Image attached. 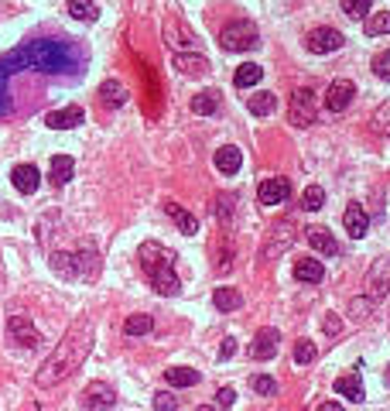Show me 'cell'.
<instances>
[{"instance_id":"20","label":"cell","mask_w":390,"mask_h":411,"mask_svg":"<svg viewBox=\"0 0 390 411\" xmlns=\"http://www.w3.org/2000/svg\"><path fill=\"white\" fill-rule=\"evenodd\" d=\"M335 394H342V398H350V401H363L367 394H363V377H360V371L339 377V380H335Z\"/></svg>"},{"instance_id":"30","label":"cell","mask_w":390,"mask_h":411,"mask_svg":"<svg viewBox=\"0 0 390 411\" xmlns=\"http://www.w3.org/2000/svg\"><path fill=\"white\" fill-rule=\"evenodd\" d=\"M247 106H250V114H257V117H267V114H274L277 99H274V93H257V97L247 99Z\"/></svg>"},{"instance_id":"38","label":"cell","mask_w":390,"mask_h":411,"mask_svg":"<svg viewBox=\"0 0 390 411\" xmlns=\"http://www.w3.org/2000/svg\"><path fill=\"white\" fill-rule=\"evenodd\" d=\"M373 131H377V134H390V103H384V106L373 114Z\"/></svg>"},{"instance_id":"9","label":"cell","mask_w":390,"mask_h":411,"mask_svg":"<svg viewBox=\"0 0 390 411\" xmlns=\"http://www.w3.org/2000/svg\"><path fill=\"white\" fill-rule=\"evenodd\" d=\"M7 336L24 346V350H31V346H38V329H35V322L28 319V315H11L7 319Z\"/></svg>"},{"instance_id":"13","label":"cell","mask_w":390,"mask_h":411,"mask_svg":"<svg viewBox=\"0 0 390 411\" xmlns=\"http://www.w3.org/2000/svg\"><path fill=\"white\" fill-rule=\"evenodd\" d=\"M11 182H14V189H18L21 196H31V192H38L41 172L35 168V165H14V172H11Z\"/></svg>"},{"instance_id":"15","label":"cell","mask_w":390,"mask_h":411,"mask_svg":"<svg viewBox=\"0 0 390 411\" xmlns=\"http://www.w3.org/2000/svg\"><path fill=\"white\" fill-rule=\"evenodd\" d=\"M277 343H281V333L277 329H260L254 336V346H250V356L254 360H271L277 353Z\"/></svg>"},{"instance_id":"40","label":"cell","mask_w":390,"mask_h":411,"mask_svg":"<svg viewBox=\"0 0 390 411\" xmlns=\"http://www.w3.org/2000/svg\"><path fill=\"white\" fill-rule=\"evenodd\" d=\"M151 405H155V411H175L178 408V398L172 391H157Z\"/></svg>"},{"instance_id":"25","label":"cell","mask_w":390,"mask_h":411,"mask_svg":"<svg viewBox=\"0 0 390 411\" xmlns=\"http://www.w3.org/2000/svg\"><path fill=\"white\" fill-rule=\"evenodd\" d=\"M213 302H216V309H219V312H236V309L243 305V295L236 292V288H216Z\"/></svg>"},{"instance_id":"16","label":"cell","mask_w":390,"mask_h":411,"mask_svg":"<svg viewBox=\"0 0 390 411\" xmlns=\"http://www.w3.org/2000/svg\"><path fill=\"white\" fill-rule=\"evenodd\" d=\"M305 236H308V243L315 247V254H322V257L339 254V243H335V236H332L325 226H312V230H305Z\"/></svg>"},{"instance_id":"45","label":"cell","mask_w":390,"mask_h":411,"mask_svg":"<svg viewBox=\"0 0 390 411\" xmlns=\"http://www.w3.org/2000/svg\"><path fill=\"white\" fill-rule=\"evenodd\" d=\"M318 411H342V405H335V401H325V405H318Z\"/></svg>"},{"instance_id":"22","label":"cell","mask_w":390,"mask_h":411,"mask_svg":"<svg viewBox=\"0 0 390 411\" xmlns=\"http://www.w3.org/2000/svg\"><path fill=\"white\" fill-rule=\"evenodd\" d=\"M99 99H103V106H110V110H117L127 103V89L120 86L117 79H106L103 86H99Z\"/></svg>"},{"instance_id":"24","label":"cell","mask_w":390,"mask_h":411,"mask_svg":"<svg viewBox=\"0 0 390 411\" xmlns=\"http://www.w3.org/2000/svg\"><path fill=\"white\" fill-rule=\"evenodd\" d=\"M216 110H219V93H216V89H206V93H195L192 97V114L209 117V114H216Z\"/></svg>"},{"instance_id":"11","label":"cell","mask_w":390,"mask_h":411,"mask_svg":"<svg viewBox=\"0 0 390 411\" xmlns=\"http://www.w3.org/2000/svg\"><path fill=\"white\" fill-rule=\"evenodd\" d=\"M305 45H308V52H315V55H329V52H339V48H342V35H339L335 28H315L312 35L305 38Z\"/></svg>"},{"instance_id":"43","label":"cell","mask_w":390,"mask_h":411,"mask_svg":"<svg viewBox=\"0 0 390 411\" xmlns=\"http://www.w3.org/2000/svg\"><path fill=\"white\" fill-rule=\"evenodd\" d=\"M236 353V339L230 336V339H223V346H219V360H230Z\"/></svg>"},{"instance_id":"28","label":"cell","mask_w":390,"mask_h":411,"mask_svg":"<svg viewBox=\"0 0 390 411\" xmlns=\"http://www.w3.org/2000/svg\"><path fill=\"white\" fill-rule=\"evenodd\" d=\"M86 254H55L52 257V268L62 274V278H79V261H82Z\"/></svg>"},{"instance_id":"12","label":"cell","mask_w":390,"mask_h":411,"mask_svg":"<svg viewBox=\"0 0 390 411\" xmlns=\"http://www.w3.org/2000/svg\"><path fill=\"white\" fill-rule=\"evenodd\" d=\"M352 97H356V86H352L350 79H335L329 86V93H325V106H329L332 114H342L352 103Z\"/></svg>"},{"instance_id":"17","label":"cell","mask_w":390,"mask_h":411,"mask_svg":"<svg viewBox=\"0 0 390 411\" xmlns=\"http://www.w3.org/2000/svg\"><path fill=\"white\" fill-rule=\"evenodd\" d=\"M216 168H219L223 175H236V172L243 168V151H240L236 144L219 148V151H216Z\"/></svg>"},{"instance_id":"41","label":"cell","mask_w":390,"mask_h":411,"mask_svg":"<svg viewBox=\"0 0 390 411\" xmlns=\"http://www.w3.org/2000/svg\"><path fill=\"white\" fill-rule=\"evenodd\" d=\"M373 72H377L380 79H390V48H387V52H380V55L373 59Z\"/></svg>"},{"instance_id":"1","label":"cell","mask_w":390,"mask_h":411,"mask_svg":"<svg viewBox=\"0 0 390 411\" xmlns=\"http://www.w3.org/2000/svg\"><path fill=\"white\" fill-rule=\"evenodd\" d=\"M89 350H93V329H89V322H79L55 343V350L48 353V360L41 363L38 377H35V384L45 388V391L62 384L65 377H72L82 367V360L89 356Z\"/></svg>"},{"instance_id":"7","label":"cell","mask_w":390,"mask_h":411,"mask_svg":"<svg viewBox=\"0 0 390 411\" xmlns=\"http://www.w3.org/2000/svg\"><path fill=\"white\" fill-rule=\"evenodd\" d=\"M113 405H117V391L110 384H103V380L86 384V391H82V408L86 411H110Z\"/></svg>"},{"instance_id":"32","label":"cell","mask_w":390,"mask_h":411,"mask_svg":"<svg viewBox=\"0 0 390 411\" xmlns=\"http://www.w3.org/2000/svg\"><path fill=\"white\" fill-rule=\"evenodd\" d=\"M322 206H325V189H322V185H308L305 196H301V209L315 213V209H322Z\"/></svg>"},{"instance_id":"3","label":"cell","mask_w":390,"mask_h":411,"mask_svg":"<svg viewBox=\"0 0 390 411\" xmlns=\"http://www.w3.org/2000/svg\"><path fill=\"white\" fill-rule=\"evenodd\" d=\"M28 48H31V69H38V72H69L76 65V52L65 41L38 38L28 41Z\"/></svg>"},{"instance_id":"19","label":"cell","mask_w":390,"mask_h":411,"mask_svg":"<svg viewBox=\"0 0 390 411\" xmlns=\"http://www.w3.org/2000/svg\"><path fill=\"white\" fill-rule=\"evenodd\" d=\"M294 278L305 281V285H318V281L325 278V268H322V261H315V257H301V261L294 264Z\"/></svg>"},{"instance_id":"21","label":"cell","mask_w":390,"mask_h":411,"mask_svg":"<svg viewBox=\"0 0 390 411\" xmlns=\"http://www.w3.org/2000/svg\"><path fill=\"white\" fill-rule=\"evenodd\" d=\"M76 172V161L69 155H55L52 158V168H48V178H52V185H65L69 178Z\"/></svg>"},{"instance_id":"10","label":"cell","mask_w":390,"mask_h":411,"mask_svg":"<svg viewBox=\"0 0 390 411\" xmlns=\"http://www.w3.org/2000/svg\"><path fill=\"white\" fill-rule=\"evenodd\" d=\"M288 196H291V182H288V178H264V182L257 185L260 206H281Z\"/></svg>"},{"instance_id":"2","label":"cell","mask_w":390,"mask_h":411,"mask_svg":"<svg viewBox=\"0 0 390 411\" xmlns=\"http://www.w3.org/2000/svg\"><path fill=\"white\" fill-rule=\"evenodd\" d=\"M140 268L144 274L151 278V285H155L161 295H175L178 292V274H175V254L172 251H165L161 243H144L140 247Z\"/></svg>"},{"instance_id":"4","label":"cell","mask_w":390,"mask_h":411,"mask_svg":"<svg viewBox=\"0 0 390 411\" xmlns=\"http://www.w3.org/2000/svg\"><path fill=\"white\" fill-rule=\"evenodd\" d=\"M24 69H31V48L28 45L0 55V114H7V79L14 72H24Z\"/></svg>"},{"instance_id":"8","label":"cell","mask_w":390,"mask_h":411,"mask_svg":"<svg viewBox=\"0 0 390 411\" xmlns=\"http://www.w3.org/2000/svg\"><path fill=\"white\" fill-rule=\"evenodd\" d=\"M387 295H390V257H380L370 268V278H367V298L380 302Z\"/></svg>"},{"instance_id":"23","label":"cell","mask_w":390,"mask_h":411,"mask_svg":"<svg viewBox=\"0 0 390 411\" xmlns=\"http://www.w3.org/2000/svg\"><path fill=\"white\" fill-rule=\"evenodd\" d=\"M165 380L172 384V388H195L199 384V371H192V367H172V371H165Z\"/></svg>"},{"instance_id":"36","label":"cell","mask_w":390,"mask_h":411,"mask_svg":"<svg viewBox=\"0 0 390 411\" xmlns=\"http://www.w3.org/2000/svg\"><path fill=\"white\" fill-rule=\"evenodd\" d=\"M216 202H219V209H216V216H219V223H223V226H230V219H233V202H236V199L223 192V196L216 199Z\"/></svg>"},{"instance_id":"42","label":"cell","mask_w":390,"mask_h":411,"mask_svg":"<svg viewBox=\"0 0 390 411\" xmlns=\"http://www.w3.org/2000/svg\"><path fill=\"white\" fill-rule=\"evenodd\" d=\"M233 401H236V391H233V388H219V394H216V405H219V408H230Z\"/></svg>"},{"instance_id":"44","label":"cell","mask_w":390,"mask_h":411,"mask_svg":"<svg viewBox=\"0 0 390 411\" xmlns=\"http://www.w3.org/2000/svg\"><path fill=\"white\" fill-rule=\"evenodd\" d=\"M325 333H329V336L339 333V319H335V315H329V319H325Z\"/></svg>"},{"instance_id":"18","label":"cell","mask_w":390,"mask_h":411,"mask_svg":"<svg viewBox=\"0 0 390 411\" xmlns=\"http://www.w3.org/2000/svg\"><path fill=\"white\" fill-rule=\"evenodd\" d=\"M82 106H65V110H55V114H48L45 124L52 127V131H69V127H79L82 124Z\"/></svg>"},{"instance_id":"29","label":"cell","mask_w":390,"mask_h":411,"mask_svg":"<svg viewBox=\"0 0 390 411\" xmlns=\"http://www.w3.org/2000/svg\"><path fill=\"white\" fill-rule=\"evenodd\" d=\"M363 31H367L370 38H377V35H390V11H377V14H370L367 24H363Z\"/></svg>"},{"instance_id":"5","label":"cell","mask_w":390,"mask_h":411,"mask_svg":"<svg viewBox=\"0 0 390 411\" xmlns=\"http://www.w3.org/2000/svg\"><path fill=\"white\" fill-rule=\"evenodd\" d=\"M219 41H223V48H226V52H250L257 41H260V35H257L254 21H233V24H226V28H223Z\"/></svg>"},{"instance_id":"33","label":"cell","mask_w":390,"mask_h":411,"mask_svg":"<svg viewBox=\"0 0 390 411\" xmlns=\"http://www.w3.org/2000/svg\"><path fill=\"white\" fill-rule=\"evenodd\" d=\"M151 326H155L151 315H130V319L123 322V333L127 336H144V333H151Z\"/></svg>"},{"instance_id":"31","label":"cell","mask_w":390,"mask_h":411,"mask_svg":"<svg viewBox=\"0 0 390 411\" xmlns=\"http://www.w3.org/2000/svg\"><path fill=\"white\" fill-rule=\"evenodd\" d=\"M175 69H182L185 76H195V72L209 69V62L202 59V55H175Z\"/></svg>"},{"instance_id":"27","label":"cell","mask_w":390,"mask_h":411,"mask_svg":"<svg viewBox=\"0 0 390 411\" xmlns=\"http://www.w3.org/2000/svg\"><path fill=\"white\" fill-rule=\"evenodd\" d=\"M168 216H172V219H175L178 226H182V234H185V236H195V234H199V219H195L192 213H185L182 206H175V202H168Z\"/></svg>"},{"instance_id":"6","label":"cell","mask_w":390,"mask_h":411,"mask_svg":"<svg viewBox=\"0 0 390 411\" xmlns=\"http://www.w3.org/2000/svg\"><path fill=\"white\" fill-rule=\"evenodd\" d=\"M288 117L294 127H312L315 124V93L312 89H294L291 103H288Z\"/></svg>"},{"instance_id":"37","label":"cell","mask_w":390,"mask_h":411,"mask_svg":"<svg viewBox=\"0 0 390 411\" xmlns=\"http://www.w3.org/2000/svg\"><path fill=\"white\" fill-rule=\"evenodd\" d=\"M294 360H298V363H312L315 360V343L312 339H298V343H294Z\"/></svg>"},{"instance_id":"46","label":"cell","mask_w":390,"mask_h":411,"mask_svg":"<svg viewBox=\"0 0 390 411\" xmlns=\"http://www.w3.org/2000/svg\"><path fill=\"white\" fill-rule=\"evenodd\" d=\"M195 411H213V408H195Z\"/></svg>"},{"instance_id":"26","label":"cell","mask_w":390,"mask_h":411,"mask_svg":"<svg viewBox=\"0 0 390 411\" xmlns=\"http://www.w3.org/2000/svg\"><path fill=\"white\" fill-rule=\"evenodd\" d=\"M260 76H264V69H260L257 62H243V65L236 69L233 82L240 86V89H250V86H257V82H260Z\"/></svg>"},{"instance_id":"35","label":"cell","mask_w":390,"mask_h":411,"mask_svg":"<svg viewBox=\"0 0 390 411\" xmlns=\"http://www.w3.org/2000/svg\"><path fill=\"white\" fill-rule=\"evenodd\" d=\"M250 388H254L257 394H264V398H274V394H277V380L267 377V373H257L254 380H250Z\"/></svg>"},{"instance_id":"34","label":"cell","mask_w":390,"mask_h":411,"mask_svg":"<svg viewBox=\"0 0 390 411\" xmlns=\"http://www.w3.org/2000/svg\"><path fill=\"white\" fill-rule=\"evenodd\" d=\"M69 14L76 21H93L96 18V7H93V0H69Z\"/></svg>"},{"instance_id":"39","label":"cell","mask_w":390,"mask_h":411,"mask_svg":"<svg viewBox=\"0 0 390 411\" xmlns=\"http://www.w3.org/2000/svg\"><path fill=\"white\" fill-rule=\"evenodd\" d=\"M342 11L350 18H367L370 14V0H342Z\"/></svg>"},{"instance_id":"14","label":"cell","mask_w":390,"mask_h":411,"mask_svg":"<svg viewBox=\"0 0 390 411\" xmlns=\"http://www.w3.org/2000/svg\"><path fill=\"white\" fill-rule=\"evenodd\" d=\"M342 223H346V234L350 236H367V230H370V216L363 213V206L360 202H350L346 206V213H342Z\"/></svg>"}]
</instances>
